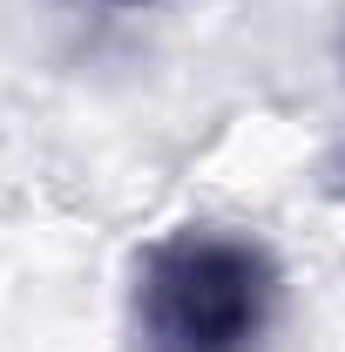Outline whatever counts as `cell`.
Wrapping results in <instances>:
<instances>
[{
  "mask_svg": "<svg viewBox=\"0 0 345 352\" xmlns=\"http://www.w3.org/2000/svg\"><path fill=\"white\" fill-rule=\"evenodd\" d=\"M285 271L244 230L183 223L135 264V352H264Z\"/></svg>",
  "mask_w": 345,
  "mask_h": 352,
  "instance_id": "1",
  "label": "cell"
}]
</instances>
